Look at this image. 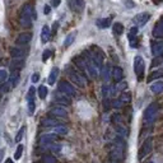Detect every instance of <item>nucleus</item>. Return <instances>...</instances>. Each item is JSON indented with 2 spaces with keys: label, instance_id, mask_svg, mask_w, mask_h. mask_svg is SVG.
<instances>
[{
  "label": "nucleus",
  "instance_id": "obj_11",
  "mask_svg": "<svg viewBox=\"0 0 163 163\" xmlns=\"http://www.w3.org/2000/svg\"><path fill=\"white\" fill-rule=\"evenodd\" d=\"M56 139H57V136H56L55 134H45V135H42V136H41V139H40V144H42V145L52 144Z\"/></svg>",
  "mask_w": 163,
  "mask_h": 163
},
{
  "label": "nucleus",
  "instance_id": "obj_6",
  "mask_svg": "<svg viewBox=\"0 0 163 163\" xmlns=\"http://www.w3.org/2000/svg\"><path fill=\"white\" fill-rule=\"evenodd\" d=\"M69 78H70V80L74 83V84H76L78 87H84L85 85V78L82 75V74H79L78 72H73V70H70L69 72Z\"/></svg>",
  "mask_w": 163,
  "mask_h": 163
},
{
  "label": "nucleus",
  "instance_id": "obj_46",
  "mask_svg": "<svg viewBox=\"0 0 163 163\" xmlns=\"http://www.w3.org/2000/svg\"><path fill=\"white\" fill-rule=\"evenodd\" d=\"M60 3H61V0H51V6L57 8L60 5Z\"/></svg>",
  "mask_w": 163,
  "mask_h": 163
},
{
  "label": "nucleus",
  "instance_id": "obj_55",
  "mask_svg": "<svg viewBox=\"0 0 163 163\" xmlns=\"http://www.w3.org/2000/svg\"><path fill=\"white\" fill-rule=\"evenodd\" d=\"M150 163H153V162H150Z\"/></svg>",
  "mask_w": 163,
  "mask_h": 163
},
{
  "label": "nucleus",
  "instance_id": "obj_34",
  "mask_svg": "<svg viewBox=\"0 0 163 163\" xmlns=\"http://www.w3.org/2000/svg\"><path fill=\"white\" fill-rule=\"evenodd\" d=\"M102 79L105 82H107L110 79V68L108 66H105L103 69H102Z\"/></svg>",
  "mask_w": 163,
  "mask_h": 163
},
{
  "label": "nucleus",
  "instance_id": "obj_14",
  "mask_svg": "<svg viewBox=\"0 0 163 163\" xmlns=\"http://www.w3.org/2000/svg\"><path fill=\"white\" fill-rule=\"evenodd\" d=\"M112 78L117 83V82H121L122 78H124V72L121 68H118V66H115L114 69H112Z\"/></svg>",
  "mask_w": 163,
  "mask_h": 163
},
{
  "label": "nucleus",
  "instance_id": "obj_20",
  "mask_svg": "<svg viewBox=\"0 0 163 163\" xmlns=\"http://www.w3.org/2000/svg\"><path fill=\"white\" fill-rule=\"evenodd\" d=\"M57 75H59V69H57V68H52V69H51L50 75H49V80H47L50 85H54L55 84V82L57 79Z\"/></svg>",
  "mask_w": 163,
  "mask_h": 163
},
{
  "label": "nucleus",
  "instance_id": "obj_30",
  "mask_svg": "<svg viewBox=\"0 0 163 163\" xmlns=\"http://www.w3.org/2000/svg\"><path fill=\"white\" fill-rule=\"evenodd\" d=\"M122 32H124V25L121 23H115L114 24V33L115 35H122Z\"/></svg>",
  "mask_w": 163,
  "mask_h": 163
},
{
  "label": "nucleus",
  "instance_id": "obj_40",
  "mask_svg": "<svg viewBox=\"0 0 163 163\" xmlns=\"http://www.w3.org/2000/svg\"><path fill=\"white\" fill-rule=\"evenodd\" d=\"M10 88H13V87H12V84H10L9 82H8V83L4 82L3 85H2V92H3V93H6V92H9V91H10Z\"/></svg>",
  "mask_w": 163,
  "mask_h": 163
},
{
  "label": "nucleus",
  "instance_id": "obj_22",
  "mask_svg": "<svg viewBox=\"0 0 163 163\" xmlns=\"http://www.w3.org/2000/svg\"><path fill=\"white\" fill-rule=\"evenodd\" d=\"M18 80H19V70H12L10 79H9V83L12 84V87H15L18 84Z\"/></svg>",
  "mask_w": 163,
  "mask_h": 163
},
{
  "label": "nucleus",
  "instance_id": "obj_42",
  "mask_svg": "<svg viewBox=\"0 0 163 163\" xmlns=\"http://www.w3.org/2000/svg\"><path fill=\"white\" fill-rule=\"evenodd\" d=\"M44 162L45 163H56V158L52 156H45L44 157Z\"/></svg>",
  "mask_w": 163,
  "mask_h": 163
},
{
  "label": "nucleus",
  "instance_id": "obj_48",
  "mask_svg": "<svg viewBox=\"0 0 163 163\" xmlns=\"http://www.w3.org/2000/svg\"><path fill=\"white\" fill-rule=\"evenodd\" d=\"M50 149H52L54 152H59L61 149V147H60V145H50Z\"/></svg>",
  "mask_w": 163,
  "mask_h": 163
},
{
  "label": "nucleus",
  "instance_id": "obj_29",
  "mask_svg": "<svg viewBox=\"0 0 163 163\" xmlns=\"http://www.w3.org/2000/svg\"><path fill=\"white\" fill-rule=\"evenodd\" d=\"M23 60L22 59H17V61H13L12 63V70H19L23 68Z\"/></svg>",
  "mask_w": 163,
  "mask_h": 163
},
{
  "label": "nucleus",
  "instance_id": "obj_27",
  "mask_svg": "<svg viewBox=\"0 0 163 163\" xmlns=\"http://www.w3.org/2000/svg\"><path fill=\"white\" fill-rule=\"evenodd\" d=\"M111 24V18H105V19H98L97 21V25L99 28H107Z\"/></svg>",
  "mask_w": 163,
  "mask_h": 163
},
{
  "label": "nucleus",
  "instance_id": "obj_39",
  "mask_svg": "<svg viewBox=\"0 0 163 163\" xmlns=\"http://www.w3.org/2000/svg\"><path fill=\"white\" fill-rule=\"evenodd\" d=\"M6 78H8V73H6V70L0 69V83L3 84V83L6 80Z\"/></svg>",
  "mask_w": 163,
  "mask_h": 163
},
{
  "label": "nucleus",
  "instance_id": "obj_31",
  "mask_svg": "<svg viewBox=\"0 0 163 163\" xmlns=\"http://www.w3.org/2000/svg\"><path fill=\"white\" fill-rule=\"evenodd\" d=\"M27 99H28V112H29V115H33L35 114V108H36L35 98H27Z\"/></svg>",
  "mask_w": 163,
  "mask_h": 163
},
{
  "label": "nucleus",
  "instance_id": "obj_53",
  "mask_svg": "<svg viewBox=\"0 0 163 163\" xmlns=\"http://www.w3.org/2000/svg\"><path fill=\"white\" fill-rule=\"evenodd\" d=\"M3 154H4V150H0V161H2V158H3Z\"/></svg>",
  "mask_w": 163,
  "mask_h": 163
},
{
  "label": "nucleus",
  "instance_id": "obj_36",
  "mask_svg": "<svg viewBox=\"0 0 163 163\" xmlns=\"http://www.w3.org/2000/svg\"><path fill=\"white\" fill-rule=\"evenodd\" d=\"M116 130H117L118 135H121V136H126L127 135V130H126L124 126H121V125H117L116 126Z\"/></svg>",
  "mask_w": 163,
  "mask_h": 163
},
{
  "label": "nucleus",
  "instance_id": "obj_3",
  "mask_svg": "<svg viewBox=\"0 0 163 163\" xmlns=\"http://www.w3.org/2000/svg\"><path fill=\"white\" fill-rule=\"evenodd\" d=\"M158 114V105L157 103H150L144 111V124H152L154 118L157 117Z\"/></svg>",
  "mask_w": 163,
  "mask_h": 163
},
{
  "label": "nucleus",
  "instance_id": "obj_13",
  "mask_svg": "<svg viewBox=\"0 0 163 163\" xmlns=\"http://www.w3.org/2000/svg\"><path fill=\"white\" fill-rule=\"evenodd\" d=\"M152 52L154 56L163 55V42H154L152 45Z\"/></svg>",
  "mask_w": 163,
  "mask_h": 163
},
{
  "label": "nucleus",
  "instance_id": "obj_51",
  "mask_svg": "<svg viewBox=\"0 0 163 163\" xmlns=\"http://www.w3.org/2000/svg\"><path fill=\"white\" fill-rule=\"evenodd\" d=\"M161 63V59H156V60H154V61H153V66H156V65H158Z\"/></svg>",
  "mask_w": 163,
  "mask_h": 163
},
{
  "label": "nucleus",
  "instance_id": "obj_5",
  "mask_svg": "<svg viewBox=\"0 0 163 163\" xmlns=\"http://www.w3.org/2000/svg\"><path fill=\"white\" fill-rule=\"evenodd\" d=\"M144 69H145V64H144V60L142 56H135L134 59V70H135V74L138 76V79H142L143 78V74H144Z\"/></svg>",
  "mask_w": 163,
  "mask_h": 163
},
{
  "label": "nucleus",
  "instance_id": "obj_17",
  "mask_svg": "<svg viewBox=\"0 0 163 163\" xmlns=\"http://www.w3.org/2000/svg\"><path fill=\"white\" fill-rule=\"evenodd\" d=\"M74 63H75L76 66L79 68V69H82V70L87 69V57H84V56H78V57L74 59Z\"/></svg>",
  "mask_w": 163,
  "mask_h": 163
},
{
  "label": "nucleus",
  "instance_id": "obj_45",
  "mask_svg": "<svg viewBox=\"0 0 163 163\" xmlns=\"http://www.w3.org/2000/svg\"><path fill=\"white\" fill-rule=\"evenodd\" d=\"M112 121H114V122H115V124L117 125V124H118L120 121H121V117H120V115L115 114V115H114V117H112Z\"/></svg>",
  "mask_w": 163,
  "mask_h": 163
},
{
  "label": "nucleus",
  "instance_id": "obj_37",
  "mask_svg": "<svg viewBox=\"0 0 163 163\" xmlns=\"http://www.w3.org/2000/svg\"><path fill=\"white\" fill-rule=\"evenodd\" d=\"M22 153H23V145L19 144V145H18V148H17V150H15L14 158H15V159H19V158L22 157Z\"/></svg>",
  "mask_w": 163,
  "mask_h": 163
},
{
  "label": "nucleus",
  "instance_id": "obj_52",
  "mask_svg": "<svg viewBox=\"0 0 163 163\" xmlns=\"http://www.w3.org/2000/svg\"><path fill=\"white\" fill-rule=\"evenodd\" d=\"M5 163H14V162H13V159H10V158H8V159L5 161Z\"/></svg>",
  "mask_w": 163,
  "mask_h": 163
},
{
  "label": "nucleus",
  "instance_id": "obj_32",
  "mask_svg": "<svg viewBox=\"0 0 163 163\" xmlns=\"http://www.w3.org/2000/svg\"><path fill=\"white\" fill-rule=\"evenodd\" d=\"M120 99H121L124 103H129V102L131 101V94L129 92H122L121 96H120Z\"/></svg>",
  "mask_w": 163,
  "mask_h": 163
},
{
  "label": "nucleus",
  "instance_id": "obj_44",
  "mask_svg": "<svg viewBox=\"0 0 163 163\" xmlns=\"http://www.w3.org/2000/svg\"><path fill=\"white\" fill-rule=\"evenodd\" d=\"M108 91H110V87L105 84L103 87H102V94H103L105 98H107V96H108Z\"/></svg>",
  "mask_w": 163,
  "mask_h": 163
},
{
  "label": "nucleus",
  "instance_id": "obj_41",
  "mask_svg": "<svg viewBox=\"0 0 163 163\" xmlns=\"http://www.w3.org/2000/svg\"><path fill=\"white\" fill-rule=\"evenodd\" d=\"M111 105H112V107H115V108H121V107L124 106V102L118 98V99H115Z\"/></svg>",
  "mask_w": 163,
  "mask_h": 163
},
{
  "label": "nucleus",
  "instance_id": "obj_28",
  "mask_svg": "<svg viewBox=\"0 0 163 163\" xmlns=\"http://www.w3.org/2000/svg\"><path fill=\"white\" fill-rule=\"evenodd\" d=\"M54 131L59 135H66L68 134V127L64 126V125H57V126H55Z\"/></svg>",
  "mask_w": 163,
  "mask_h": 163
},
{
  "label": "nucleus",
  "instance_id": "obj_49",
  "mask_svg": "<svg viewBox=\"0 0 163 163\" xmlns=\"http://www.w3.org/2000/svg\"><path fill=\"white\" fill-rule=\"evenodd\" d=\"M44 12H45V14L47 15V14H50V12H51V8L49 6V5H46L45 6V9H44Z\"/></svg>",
  "mask_w": 163,
  "mask_h": 163
},
{
  "label": "nucleus",
  "instance_id": "obj_12",
  "mask_svg": "<svg viewBox=\"0 0 163 163\" xmlns=\"http://www.w3.org/2000/svg\"><path fill=\"white\" fill-rule=\"evenodd\" d=\"M50 114L56 116V117H63V118L68 117V111L65 108H63V107H59V106L57 107H54L52 110L50 111Z\"/></svg>",
  "mask_w": 163,
  "mask_h": 163
},
{
  "label": "nucleus",
  "instance_id": "obj_7",
  "mask_svg": "<svg viewBox=\"0 0 163 163\" xmlns=\"http://www.w3.org/2000/svg\"><path fill=\"white\" fill-rule=\"evenodd\" d=\"M59 91L61 92V93L68 94V96H72V97L75 96V88L73 87L70 83H68V82H65V80H63V82L59 83Z\"/></svg>",
  "mask_w": 163,
  "mask_h": 163
},
{
  "label": "nucleus",
  "instance_id": "obj_35",
  "mask_svg": "<svg viewBox=\"0 0 163 163\" xmlns=\"http://www.w3.org/2000/svg\"><path fill=\"white\" fill-rule=\"evenodd\" d=\"M24 131H25V127H24V126H22V127H21V130L18 131V134H17V136H15V142H17V143H21V140L23 139Z\"/></svg>",
  "mask_w": 163,
  "mask_h": 163
},
{
  "label": "nucleus",
  "instance_id": "obj_25",
  "mask_svg": "<svg viewBox=\"0 0 163 163\" xmlns=\"http://www.w3.org/2000/svg\"><path fill=\"white\" fill-rule=\"evenodd\" d=\"M70 6L74 10H82L84 6V3H83V0H70Z\"/></svg>",
  "mask_w": 163,
  "mask_h": 163
},
{
  "label": "nucleus",
  "instance_id": "obj_9",
  "mask_svg": "<svg viewBox=\"0 0 163 163\" xmlns=\"http://www.w3.org/2000/svg\"><path fill=\"white\" fill-rule=\"evenodd\" d=\"M153 36L157 38H162L163 37V15L158 19V22L156 23L153 28Z\"/></svg>",
  "mask_w": 163,
  "mask_h": 163
},
{
  "label": "nucleus",
  "instance_id": "obj_47",
  "mask_svg": "<svg viewBox=\"0 0 163 163\" xmlns=\"http://www.w3.org/2000/svg\"><path fill=\"white\" fill-rule=\"evenodd\" d=\"M38 79H40V75H38L37 73H35V74L32 75V82H33V83H37Z\"/></svg>",
  "mask_w": 163,
  "mask_h": 163
},
{
  "label": "nucleus",
  "instance_id": "obj_21",
  "mask_svg": "<svg viewBox=\"0 0 163 163\" xmlns=\"http://www.w3.org/2000/svg\"><path fill=\"white\" fill-rule=\"evenodd\" d=\"M127 87V83L126 82H117V84L115 85V88H111V94H115L117 92H122L125 91Z\"/></svg>",
  "mask_w": 163,
  "mask_h": 163
},
{
  "label": "nucleus",
  "instance_id": "obj_23",
  "mask_svg": "<svg viewBox=\"0 0 163 163\" xmlns=\"http://www.w3.org/2000/svg\"><path fill=\"white\" fill-rule=\"evenodd\" d=\"M60 125L57 120L55 118H51V117H47L45 120H42V126H46V127H51V126H57Z\"/></svg>",
  "mask_w": 163,
  "mask_h": 163
},
{
  "label": "nucleus",
  "instance_id": "obj_15",
  "mask_svg": "<svg viewBox=\"0 0 163 163\" xmlns=\"http://www.w3.org/2000/svg\"><path fill=\"white\" fill-rule=\"evenodd\" d=\"M10 55L14 59H23L25 56V51L19 47H12L10 49Z\"/></svg>",
  "mask_w": 163,
  "mask_h": 163
},
{
  "label": "nucleus",
  "instance_id": "obj_8",
  "mask_svg": "<svg viewBox=\"0 0 163 163\" xmlns=\"http://www.w3.org/2000/svg\"><path fill=\"white\" fill-rule=\"evenodd\" d=\"M149 18H150V14L147 13V12H143V13H139L138 15H135L133 21H134V23H135L136 25H139V27H143V25L147 24V22L149 21Z\"/></svg>",
  "mask_w": 163,
  "mask_h": 163
},
{
  "label": "nucleus",
  "instance_id": "obj_43",
  "mask_svg": "<svg viewBox=\"0 0 163 163\" xmlns=\"http://www.w3.org/2000/svg\"><path fill=\"white\" fill-rule=\"evenodd\" d=\"M51 56V50H45L44 55H42V61H47V59Z\"/></svg>",
  "mask_w": 163,
  "mask_h": 163
},
{
  "label": "nucleus",
  "instance_id": "obj_24",
  "mask_svg": "<svg viewBox=\"0 0 163 163\" xmlns=\"http://www.w3.org/2000/svg\"><path fill=\"white\" fill-rule=\"evenodd\" d=\"M55 99L57 102H60V103H64V105H69L70 103V99L68 98V94L63 93V94H55Z\"/></svg>",
  "mask_w": 163,
  "mask_h": 163
},
{
  "label": "nucleus",
  "instance_id": "obj_4",
  "mask_svg": "<svg viewBox=\"0 0 163 163\" xmlns=\"http://www.w3.org/2000/svg\"><path fill=\"white\" fill-rule=\"evenodd\" d=\"M152 149H153V139H152V138H148L147 140L143 143L142 148H140V150H139V156H138V157H139V161H143L147 156H149L150 152H152Z\"/></svg>",
  "mask_w": 163,
  "mask_h": 163
},
{
  "label": "nucleus",
  "instance_id": "obj_38",
  "mask_svg": "<svg viewBox=\"0 0 163 163\" xmlns=\"http://www.w3.org/2000/svg\"><path fill=\"white\" fill-rule=\"evenodd\" d=\"M161 76H163V73H162V72H154V73H152V75L148 78V80L152 82V80H154V79L161 78Z\"/></svg>",
  "mask_w": 163,
  "mask_h": 163
},
{
  "label": "nucleus",
  "instance_id": "obj_26",
  "mask_svg": "<svg viewBox=\"0 0 163 163\" xmlns=\"http://www.w3.org/2000/svg\"><path fill=\"white\" fill-rule=\"evenodd\" d=\"M75 36H76V32H73V33H70V35H68V37H66L65 41H64V46H65V47H69V46L73 44V42H74Z\"/></svg>",
  "mask_w": 163,
  "mask_h": 163
},
{
  "label": "nucleus",
  "instance_id": "obj_10",
  "mask_svg": "<svg viewBox=\"0 0 163 163\" xmlns=\"http://www.w3.org/2000/svg\"><path fill=\"white\" fill-rule=\"evenodd\" d=\"M32 40V33H21V35L17 37L15 40V44L17 45H27L29 44V41Z\"/></svg>",
  "mask_w": 163,
  "mask_h": 163
},
{
  "label": "nucleus",
  "instance_id": "obj_19",
  "mask_svg": "<svg viewBox=\"0 0 163 163\" xmlns=\"http://www.w3.org/2000/svg\"><path fill=\"white\" fill-rule=\"evenodd\" d=\"M150 91L156 94H159L163 92V82L158 80V82H154L152 85H150Z\"/></svg>",
  "mask_w": 163,
  "mask_h": 163
},
{
  "label": "nucleus",
  "instance_id": "obj_1",
  "mask_svg": "<svg viewBox=\"0 0 163 163\" xmlns=\"http://www.w3.org/2000/svg\"><path fill=\"white\" fill-rule=\"evenodd\" d=\"M32 18H36L35 10L31 4H25L21 13V25L24 28H28L32 25Z\"/></svg>",
  "mask_w": 163,
  "mask_h": 163
},
{
  "label": "nucleus",
  "instance_id": "obj_16",
  "mask_svg": "<svg viewBox=\"0 0 163 163\" xmlns=\"http://www.w3.org/2000/svg\"><path fill=\"white\" fill-rule=\"evenodd\" d=\"M50 37H51L50 28L47 27V25H44V27H42V31H41V41H42V44H46V42L50 40Z\"/></svg>",
  "mask_w": 163,
  "mask_h": 163
},
{
  "label": "nucleus",
  "instance_id": "obj_54",
  "mask_svg": "<svg viewBox=\"0 0 163 163\" xmlns=\"http://www.w3.org/2000/svg\"><path fill=\"white\" fill-rule=\"evenodd\" d=\"M0 101H2V96H0Z\"/></svg>",
  "mask_w": 163,
  "mask_h": 163
},
{
  "label": "nucleus",
  "instance_id": "obj_2",
  "mask_svg": "<svg viewBox=\"0 0 163 163\" xmlns=\"http://www.w3.org/2000/svg\"><path fill=\"white\" fill-rule=\"evenodd\" d=\"M124 152H125V143L121 139H117L112 145L110 157L114 162H120L124 158Z\"/></svg>",
  "mask_w": 163,
  "mask_h": 163
},
{
  "label": "nucleus",
  "instance_id": "obj_18",
  "mask_svg": "<svg viewBox=\"0 0 163 163\" xmlns=\"http://www.w3.org/2000/svg\"><path fill=\"white\" fill-rule=\"evenodd\" d=\"M136 33H138V28L136 27H133L129 32V41H130V45L131 47H136Z\"/></svg>",
  "mask_w": 163,
  "mask_h": 163
},
{
  "label": "nucleus",
  "instance_id": "obj_33",
  "mask_svg": "<svg viewBox=\"0 0 163 163\" xmlns=\"http://www.w3.org/2000/svg\"><path fill=\"white\" fill-rule=\"evenodd\" d=\"M47 96V88L45 87V85H41V87L38 88V97L41 99H45Z\"/></svg>",
  "mask_w": 163,
  "mask_h": 163
},
{
  "label": "nucleus",
  "instance_id": "obj_50",
  "mask_svg": "<svg viewBox=\"0 0 163 163\" xmlns=\"http://www.w3.org/2000/svg\"><path fill=\"white\" fill-rule=\"evenodd\" d=\"M126 6H130V8H133L134 6V3H133V0H126Z\"/></svg>",
  "mask_w": 163,
  "mask_h": 163
}]
</instances>
